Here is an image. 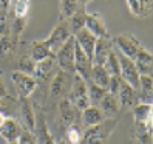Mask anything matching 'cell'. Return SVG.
<instances>
[{"label":"cell","mask_w":153,"mask_h":144,"mask_svg":"<svg viewBox=\"0 0 153 144\" xmlns=\"http://www.w3.org/2000/svg\"><path fill=\"white\" fill-rule=\"evenodd\" d=\"M90 81L97 85V87H101L104 90H107L108 92V84H110V75L107 73V70L104 68V65H94L91 67V75H90Z\"/></svg>","instance_id":"cb8c5ba5"},{"label":"cell","mask_w":153,"mask_h":144,"mask_svg":"<svg viewBox=\"0 0 153 144\" xmlns=\"http://www.w3.org/2000/svg\"><path fill=\"white\" fill-rule=\"evenodd\" d=\"M59 115L65 125L79 124L80 122V112L68 101V98H62L59 101Z\"/></svg>","instance_id":"4fadbf2b"},{"label":"cell","mask_w":153,"mask_h":144,"mask_svg":"<svg viewBox=\"0 0 153 144\" xmlns=\"http://www.w3.org/2000/svg\"><path fill=\"white\" fill-rule=\"evenodd\" d=\"M111 50H113V42L110 37H97L93 50V64L104 65Z\"/></svg>","instance_id":"5bb4252c"},{"label":"cell","mask_w":153,"mask_h":144,"mask_svg":"<svg viewBox=\"0 0 153 144\" xmlns=\"http://www.w3.org/2000/svg\"><path fill=\"white\" fill-rule=\"evenodd\" d=\"M22 129H23V125L16 118H6L3 124L0 125V135H2V138L6 143H13V141H17Z\"/></svg>","instance_id":"d6986e66"},{"label":"cell","mask_w":153,"mask_h":144,"mask_svg":"<svg viewBox=\"0 0 153 144\" xmlns=\"http://www.w3.org/2000/svg\"><path fill=\"white\" fill-rule=\"evenodd\" d=\"M116 54H118V59H119V70H121L119 78L124 81V82H127L128 85H131L134 90H138V87H139V76L141 75L138 73L136 67H134V62L131 59H128L127 56H124L122 53H119L118 50H116Z\"/></svg>","instance_id":"52a82bcc"},{"label":"cell","mask_w":153,"mask_h":144,"mask_svg":"<svg viewBox=\"0 0 153 144\" xmlns=\"http://www.w3.org/2000/svg\"><path fill=\"white\" fill-rule=\"evenodd\" d=\"M6 118H10V116H8L6 113H3V112H0V125L3 124V121H5Z\"/></svg>","instance_id":"f35d334b"},{"label":"cell","mask_w":153,"mask_h":144,"mask_svg":"<svg viewBox=\"0 0 153 144\" xmlns=\"http://www.w3.org/2000/svg\"><path fill=\"white\" fill-rule=\"evenodd\" d=\"M11 81L14 84V88H16V93L19 96V99L30 98L34 93L36 85H37V81H36L34 76L20 73V71H17V70H14L11 73Z\"/></svg>","instance_id":"5b68a950"},{"label":"cell","mask_w":153,"mask_h":144,"mask_svg":"<svg viewBox=\"0 0 153 144\" xmlns=\"http://www.w3.org/2000/svg\"><path fill=\"white\" fill-rule=\"evenodd\" d=\"M127 5H128V10L131 14L142 17V5H141V0H127Z\"/></svg>","instance_id":"836d02e7"},{"label":"cell","mask_w":153,"mask_h":144,"mask_svg":"<svg viewBox=\"0 0 153 144\" xmlns=\"http://www.w3.org/2000/svg\"><path fill=\"white\" fill-rule=\"evenodd\" d=\"M8 11H10V0H0V22L8 19Z\"/></svg>","instance_id":"d590c367"},{"label":"cell","mask_w":153,"mask_h":144,"mask_svg":"<svg viewBox=\"0 0 153 144\" xmlns=\"http://www.w3.org/2000/svg\"><path fill=\"white\" fill-rule=\"evenodd\" d=\"M85 17H87V6H80L67 20V25H68V30H70L71 36H74L77 31L85 28Z\"/></svg>","instance_id":"484cf974"},{"label":"cell","mask_w":153,"mask_h":144,"mask_svg":"<svg viewBox=\"0 0 153 144\" xmlns=\"http://www.w3.org/2000/svg\"><path fill=\"white\" fill-rule=\"evenodd\" d=\"M19 110H20V118L23 122V127L34 132L36 127V109L34 104L30 101V98H23L19 101Z\"/></svg>","instance_id":"2e32d148"},{"label":"cell","mask_w":153,"mask_h":144,"mask_svg":"<svg viewBox=\"0 0 153 144\" xmlns=\"http://www.w3.org/2000/svg\"><path fill=\"white\" fill-rule=\"evenodd\" d=\"M116 125H118V118H105L102 122L87 127L84 130L80 144H107Z\"/></svg>","instance_id":"6da1fadb"},{"label":"cell","mask_w":153,"mask_h":144,"mask_svg":"<svg viewBox=\"0 0 153 144\" xmlns=\"http://www.w3.org/2000/svg\"><path fill=\"white\" fill-rule=\"evenodd\" d=\"M116 98H118V104H119V113L121 112H130V110H133V107H136L139 104L138 92L131 85H128L127 82H124L122 79H121L119 90L116 93Z\"/></svg>","instance_id":"9c48e42d"},{"label":"cell","mask_w":153,"mask_h":144,"mask_svg":"<svg viewBox=\"0 0 153 144\" xmlns=\"http://www.w3.org/2000/svg\"><path fill=\"white\" fill-rule=\"evenodd\" d=\"M133 62H134V67H136L139 75L152 76V73H153V56L149 50L141 48L138 51V54L134 56Z\"/></svg>","instance_id":"ac0fdd59"},{"label":"cell","mask_w":153,"mask_h":144,"mask_svg":"<svg viewBox=\"0 0 153 144\" xmlns=\"http://www.w3.org/2000/svg\"><path fill=\"white\" fill-rule=\"evenodd\" d=\"M79 8V0H60V20H68Z\"/></svg>","instance_id":"f1b7e54d"},{"label":"cell","mask_w":153,"mask_h":144,"mask_svg":"<svg viewBox=\"0 0 153 144\" xmlns=\"http://www.w3.org/2000/svg\"><path fill=\"white\" fill-rule=\"evenodd\" d=\"M96 39H97L96 36H93L87 28H82L80 31H77L74 34V42L80 47V50L91 59V62H93V50H94Z\"/></svg>","instance_id":"e0dca14e"},{"label":"cell","mask_w":153,"mask_h":144,"mask_svg":"<svg viewBox=\"0 0 153 144\" xmlns=\"http://www.w3.org/2000/svg\"><path fill=\"white\" fill-rule=\"evenodd\" d=\"M30 56L36 62L48 59V57H54L45 40H34V42H31V45H30Z\"/></svg>","instance_id":"d4e9b609"},{"label":"cell","mask_w":153,"mask_h":144,"mask_svg":"<svg viewBox=\"0 0 153 144\" xmlns=\"http://www.w3.org/2000/svg\"><path fill=\"white\" fill-rule=\"evenodd\" d=\"M36 144H56L54 138L48 129V124L45 121L42 110H36V127H34Z\"/></svg>","instance_id":"30bf717a"},{"label":"cell","mask_w":153,"mask_h":144,"mask_svg":"<svg viewBox=\"0 0 153 144\" xmlns=\"http://www.w3.org/2000/svg\"><path fill=\"white\" fill-rule=\"evenodd\" d=\"M30 6H31V0H10V11L13 17L26 19Z\"/></svg>","instance_id":"4316f807"},{"label":"cell","mask_w":153,"mask_h":144,"mask_svg":"<svg viewBox=\"0 0 153 144\" xmlns=\"http://www.w3.org/2000/svg\"><path fill=\"white\" fill-rule=\"evenodd\" d=\"M74 36H70V39L62 45L60 50L56 53V64L59 70L68 71V73H74Z\"/></svg>","instance_id":"277c9868"},{"label":"cell","mask_w":153,"mask_h":144,"mask_svg":"<svg viewBox=\"0 0 153 144\" xmlns=\"http://www.w3.org/2000/svg\"><path fill=\"white\" fill-rule=\"evenodd\" d=\"M10 95H8V90L5 87V82L2 79V75H0V99H5V98H8Z\"/></svg>","instance_id":"74e56055"},{"label":"cell","mask_w":153,"mask_h":144,"mask_svg":"<svg viewBox=\"0 0 153 144\" xmlns=\"http://www.w3.org/2000/svg\"><path fill=\"white\" fill-rule=\"evenodd\" d=\"M73 76L74 73H68L64 70H57L56 75L51 78L50 82V101L53 104L59 102L62 98H67L70 88H71V82H73Z\"/></svg>","instance_id":"7a4b0ae2"},{"label":"cell","mask_w":153,"mask_h":144,"mask_svg":"<svg viewBox=\"0 0 153 144\" xmlns=\"http://www.w3.org/2000/svg\"><path fill=\"white\" fill-rule=\"evenodd\" d=\"M97 107L102 110L105 118H118V115H119L118 98H116V95H111L108 92L104 95V98L101 99V102H99Z\"/></svg>","instance_id":"ffe728a7"},{"label":"cell","mask_w":153,"mask_h":144,"mask_svg":"<svg viewBox=\"0 0 153 144\" xmlns=\"http://www.w3.org/2000/svg\"><path fill=\"white\" fill-rule=\"evenodd\" d=\"M111 42H113V47L116 50L131 60L138 54V51L141 48H144L141 45V42L131 34H118L114 39H111Z\"/></svg>","instance_id":"8992f818"},{"label":"cell","mask_w":153,"mask_h":144,"mask_svg":"<svg viewBox=\"0 0 153 144\" xmlns=\"http://www.w3.org/2000/svg\"><path fill=\"white\" fill-rule=\"evenodd\" d=\"M17 144H36V137L34 132L28 130V129H22L19 138H17Z\"/></svg>","instance_id":"d6a6232c"},{"label":"cell","mask_w":153,"mask_h":144,"mask_svg":"<svg viewBox=\"0 0 153 144\" xmlns=\"http://www.w3.org/2000/svg\"><path fill=\"white\" fill-rule=\"evenodd\" d=\"M105 119V116L102 113V110L97 105H88L87 109H84L80 112V121L85 127H91L99 122H102Z\"/></svg>","instance_id":"7402d4cb"},{"label":"cell","mask_w":153,"mask_h":144,"mask_svg":"<svg viewBox=\"0 0 153 144\" xmlns=\"http://www.w3.org/2000/svg\"><path fill=\"white\" fill-rule=\"evenodd\" d=\"M119 85H121V78H119V76H110L108 93L116 95V93H118V90H119Z\"/></svg>","instance_id":"e575fe53"},{"label":"cell","mask_w":153,"mask_h":144,"mask_svg":"<svg viewBox=\"0 0 153 144\" xmlns=\"http://www.w3.org/2000/svg\"><path fill=\"white\" fill-rule=\"evenodd\" d=\"M56 144H70V143H68V141H67V140H65L64 137H62V138H60V140H59V141H57Z\"/></svg>","instance_id":"60d3db41"},{"label":"cell","mask_w":153,"mask_h":144,"mask_svg":"<svg viewBox=\"0 0 153 144\" xmlns=\"http://www.w3.org/2000/svg\"><path fill=\"white\" fill-rule=\"evenodd\" d=\"M34 68H36V60L30 56H22L17 62V71H20V73H25V75H30V76H34Z\"/></svg>","instance_id":"1f68e13d"},{"label":"cell","mask_w":153,"mask_h":144,"mask_svg":"<svg viewBox=\"0 0 153 144\" xmlns=\"http://www.w3.org/2000/svg\"><path fill=\"white\" fill-rule=\"evenodd\" d=\"M70 30H68V25H67V20H60L54 28H53V31L50 33V36L47 39H45V42H47L48 48L51 50L53 56H56V53L60 50V47L64 45L68 39H70Z\"/></svg>","instance_id":"ba28073f"},{"label":"cell","mask_w":153,"mask_h":144,"mask_svg":"<svg viewBox=\"0 0 153 144\" xmlns=\"http://www.w3.org/2000/svg\"><path fill=\"white\" fill-rule=\"evenodd\" d=\"M82 135L84 132L79 124H71V125H67V132L64 135V138L70 144H80L82 143Z\"/></svg>","instance_id":"f546056e"},{"label":"cell","mask_w":153,"mask_h":144,"mask_svg":"<svg viewBox=\"0 0 153 144\" xmlns=\"http://www.w3.org/2000/svg\"><path fill=\"white\" fill-rule=\"evenodd\" d=\"M142 5V16H149L152 11V0H141Z\"/></svg>","instance_id":"8d00e7d4"},{"label":"cell","mask_w":153,"mask_h":144,"mask_svg":"<svg viewBox=\"0 0 153 144\" xmlns=\"http://www.w3.org/2000/svg\"><path fill=\"white\" fill-rule=\"evenodd\" d=\"M91 0H79V3H80V6H87Z\"/></svg>","instance_id":"ab89813d"},{"label":"cell","mask_w":153,"mask_h":144,"mask_svg":"<svg viewBox=\"0 0 153 144\" xmlns=\"http://www.w3.org/2000/svg\"><path fill=\"white\" fill-rule=\"evenodd\" d=\"M138 98L141 104H152L153 102V79L152 76L141 75L139 76V87H138Z\"/></svg>","instance_id":"44dd1931"},{"label":"cell","mask_w":153,"mask_h":144,"mask_svg":"<svg viewBox=\"0 0 153 144\" xmlns=\"http://www.w3.org/2000/svg\"><path fill=\"white\" fill-rule=\"evenodd\" d=\"M8 144H17V141H13V143H8Z\"/></svg>","instance_id":"b9f144b4"},{"label":"cell","mask_w":153,"mask_h":144,"mask_svg":"<svg viewBox=\"0 0 153 144\" xmlns=\"http://www.w3.org/2000/svg\"><path fill=\"white\" fill-rule=\"evenodd\" d=\"M104 68L107 70V73L110 76H119L121 70H119V59H118V54H116V50L113 48L111 53L107 57L105 64H104Z\"/></svg>","instance_id":"4dcf8cb0"},{"label":"cell","mask_w":153,"mask_h":144,"mask_svg":"<svg viewBox=\"0 0 153 144\" xmlns=\"http://www.w3.org/2000/svg\"><path fill=\"white\" fill-rule=\"evenodd\" d=\"M87 93H88L90 105H99V102H101V99L104 98V95L107 93V90L94 85L91 81H87Z\"/></svg>","instance_id":"83f0119b"},{"label":"cell","mask_w":153,"mask_h":144,"mask_svg":"<svg viewBox=\"0 0 153 144\" xmlns=\"http://www.w3.org/2000/svg\"><path fill=\"white\" fill-rule=\"evenodd\" d=\"M134 124H144L152 132V104H138L133 107Z\"/></svg>","instance_id":"603a6c76"},{"label":"cell","mask_w":153,"mask_h":144,"mask_svg":"<svg viewBox=\"0 0 153 144\" xmlns=\"http://www.w3.org/2000/svg\"><path fill=\"white\" fill-rule=\"evenodd\" d=\"M67 98L79 112H82L84 109H87V107L90 105L88 93H87V81H84L80 76H77L74 73L73 82H71V88H70Z\"/></svg>","instance_id":"3957f363"},{"label":"cell","mask_w":153,"mask_h":144,"mask_svg":"<svg viewBox=\"0 0 153 144\" xmlns=\"http://www.w3.org/2000/svg\"><path fill=\"white\" fill-rule=\"evenodd\" d=\"M57 64L54 57H48L36 62V68H34V78L36 81H48L50 78H53L57 71Z\"/></svg>","instance_id":"9a60e30c"},{"label":"cell","mask_w":153,"mask_h":144,"mask_svg":"<svg viewBox=\"0 0 153 144\" xmlns=\"http://www.w3.org/2000/svg\"><path fill=\"white\" fill-rule=\"evenodd\" d=\"M91 67L93 62L85 53L80 50V47L76 43L74 45V73L80 76L84 81H90V75H91Z\"/></svg>","instance_id":"8fae6325"},{"label":"cell","mask_w":153,"mask_h":144,"mask_svg":"<svg viewBox=\"0 0 153 144\" xmlns=\"http://www.w3.org/2000/svg\"><path fill=\"white\" fill-rule=\"evenodd\" d=\"M85 28L93 36H96V37H110L108 30H107V23L104 20V17L99 13H93V14L87 13Z\"/></svg>","instance_id":"7c38bea8"}]
</instances>
